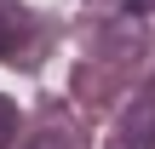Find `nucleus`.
<instances>
[{
    "label": "nucleus",
    "mask_w": 155,
    "mask_h": 149,
    "mask_svg": "<svg viewBox=\"0 0 155 149\" xmlns=\"http://www.w3.org/2000/svg\"><path fill=\"white\" fill-rule=\"evenodd\" d=\"M115 149H155V80L121 109V121H115Z\"/></svg>",
    "instance_id": "nucleus-1"
},
{
    "label": "nucleus",
    "mask_w": 155,
    "mask_h": 149,
    "mask_svg": "<svg viewBox=\"0 0 155 149\" xmlns=\"http://www.w3.org/2000/svg\"><path fill=\"white\" fill-rule=\"evenodd\" d=\"M23 29H29V17H23L12 0H0V52H12V40H17Z\"/></svg>",
    "instance_id": "nucleus-2"
},
{
    "label": "nucleus",
    "mask_w": 155,
    "mask_h": 149,
    "mask_svg": "<svg viewBox=\"0 0 155 149\" xmlns=\"http://www.w3.org/2000/svg\"><path fill=\"white\" fill-rule=\"evenodd\" d=\"M12 132H17V103H12V98H0V149L12 144Z\"/></svg>",
    "instance_id": "nucleus-3"
},
{
    "label": "nucleus",
    "mask_w": 155,
    "mask_h": 149,
    "mask_svg": "<svg viewBox=\"0 0 155 149\" xmlns=\"http://www.w3.org/2000/svg\"><path fill=\"white\" fill-rule=\"evenodd\" d=\"M29 149H75V144H69L63 132H52V126H46L40 138H29Z\"/></svg>",
    "instance_id": "nucleus-4"
},
{
    "label": "nucleus",
    "mask_w": 155,
    "mask_h": 149,
    "mask_svg": "<svg viewBox=\"0 0 155 149\" xmlns=\"http://www.w3.org/2000/svg\"><path fill=\"white\" fill-rule=\"evenodd\" d=\"M127 11H132V17H144V11H155V0H127Z\"/></svg>",
    "instance_id": "nucleus-5"
}]
</instances>
